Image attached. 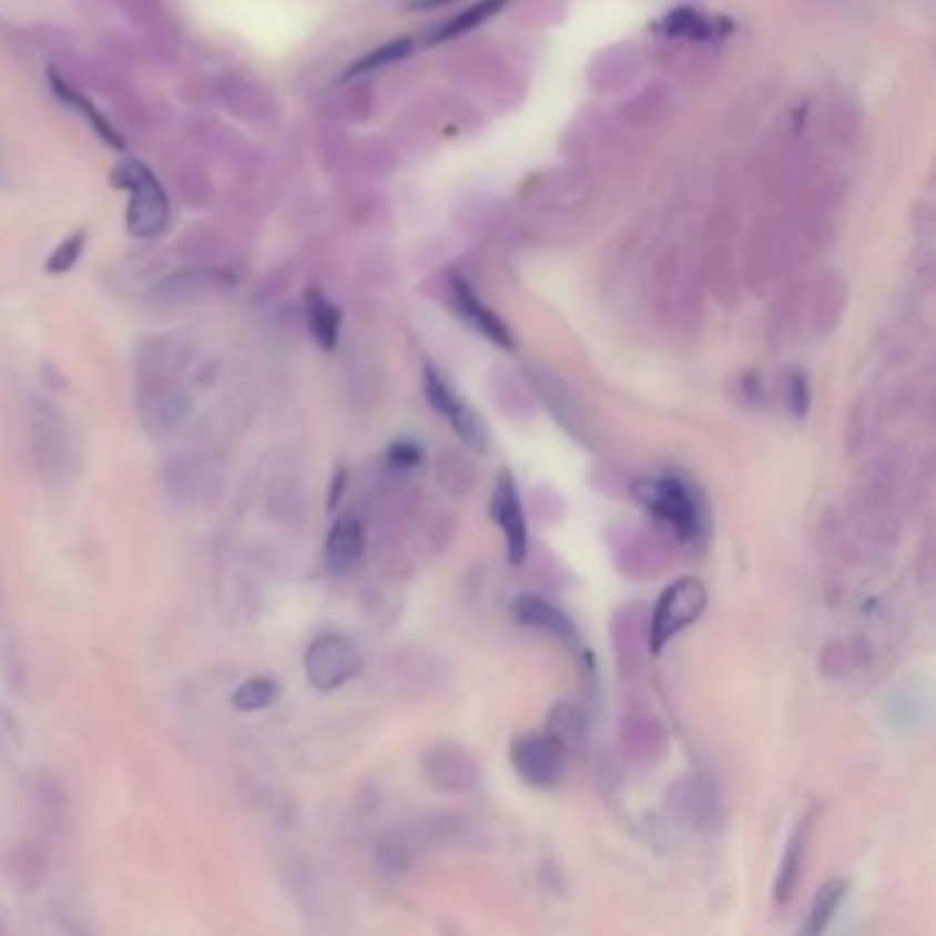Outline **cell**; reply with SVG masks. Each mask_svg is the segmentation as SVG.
<instances>
[{
  "mask_svg": "<svg viewBox=\"0 0 936 936\" xmlns=\"http://www.w3.org/2000/svg\"><path fill=\"white\" fill-rule=\"evenodd\" d=\"M634 500L645 508L654 519H660L664 528L681 541V545H695L709 536V508L698 489L686 478L673 476H649L638 478L632 484Z\"/></svg>",
  "mask_w": 936,
  "mask_h": 936,
  "instance_id": "obj_1",
  "label": "cell"
},
{
  "mask_svg": "<svg viewBox=\"0 0 936 936\" xmlns=\"http://www.w3.org/2000/svg\"><path fill=\"white\" fill-rule=\"evenodd\" d=\"M706 610V588L695 577H681L668 586L657 599L649 615V654H662L670 640L679 638L686 627L698 621Z\"/></svg>",
  "mask_w": 936,
  "mask_h": 936,
  "instance_id": "obj_2",
  "label": "cell"
},
{
  "mask_svg": "<svg viewBox=\"0 0 936 936\" xmlns=\"http://www.w3.org/2000/svg\"><path fill=\"white\" fill-rule=\"evenodd\" d=\"M113 182L115 187L130 190V210H126L130 234L138 240L157 236L167 225V199L154 173L138 160H130L115 171Z\"/></svg>",
  "mask_w": 936,
  "mask_h": 936,
  "instance_id": "obj_3",
  "label": "cell"
},
{
  "mask_svg": "<svg viewBox=\"0 0 936 936\" xmlns=\"http://www.w3.org/2000/svg\"><path fill=\"white\" fill-rule=\"evenodd\" d=\"M566 750L569 747L545 728V731L517 733L508 744V761L517 777L530 789L550 791L563 780Z\"/></svg>",
  "mask_w": 936,
  "mask_h": 936,
  "instance_id": "obj_4",
  "label": "cell"
},
{
  "mask_svg": "<svg viewBox=\"0 0 936 936\" xmlns=\"http://www.w3.org/2000/svg\"><path fill=\"white\" fill-rule=\"evenodd\" d=\"M363 668V654L344 634H322L305 651V675L319 692H335L349 684Z\"/></svg>",
  "mask_w": 936,
  "mask_h": 936,
  "instance_id": "obj_5",
  "label": "cell"
},
{
  "mask_svg": "<svg viewBox=\"0 0 936 936\" xmlns=\"http://www.w3.org/2000/svg\"><path fill=\"white\" fill-rule=\"evenodd\" d=\"M33 465L44 487L58 489L72 472V448H69L67 424L50 407H42L31 420Z\"/></svg>",
  "mask_w": 936,
  "mask_h": 936,
  "instance_id": "obj_6",
  "label": "cell"
},
{
  "mask_svg": "<svg viewBox=\"0 0 936 936\" xmlns=\"http://www.w3.org/2000/svg\"><path fill=\"white\" fill-rule=\"evenodd\" d=\"M492 522L502 530L506 539V558L511 566H522L528 558V517H525L522 497H519L517 481L508 470L497 472L492 500H489Z\"/></svg>",
  "mask_w": 936,
  "mask_h": 936,
  "instance_id": "obj_7",
  "label": "cell"
},
{
  "mask_svg": "<svg viewBox=\"0 0 936 936\" xmlns=\"http://www.w3.org/2000/svg\"><path fill=\"white\" fill-rule=\"evenodd\" d=\"M193 404L173 385H152L138 398V424L149 437H167L187 424Z\"/></svg>",
  "mask_w": 936,
  "mask_h": 936,
  "instance_id": "obj_8",
  "label": "cell"
},
{
  "mask_svg": "<svg viewBox=\"0 0 936 936\" xmlns=\"http://www.w3.org/2000/svg\"><path fill=\"white\" fill-rule=\"evenodd\" d=\"M424 774L435 789L459 794V791H470L472 785H478L481 766H478L476 755L461 744L440 742L424 753Z\"/></svg>",
  "mask_w": 936,
  "mask_h": 936,
  "instance_id": "obj_9",
  "label": "cell"
},
{
  "mask_svg": "<svg viewBox=\"0 0 936 936\" xmlns=\"http://www.w3.org/2000/svg\"><path fill=\"white\" fill-rule=\"evenodd\" d=\"M511 615H513V621L522 623V627L550 634V638L558 640V643H563L566 649H571L574 654H582V651H586L582 649V638H580L577 623L571 621L560 607L547 602V599L536 597V593H522V597L513 599Z\"/></svg>",
  "mask_w": 936,
  "mask_h": 936,
  "instance_id": "obj_10",
  "label": "cell"
},
{
  "mask_svg": "<svg viewBox=\"0 0 936 936\" xmlns=\"http://www.w3.org/2000/svg\"><path fill=\"white\" fill-rule=\"evenodd\" d=\"M450 303H454L456 314H459L472 330H478L484 338L502 346V349H513V333L508 330L506 322H502L492 308H487V305L481 303V297L472 292L470 283H465L461 277H454V281H450Z\"/></svg>",
  "mask_w": 936,
  "mask_h": 936,
  "instance_id": "obj_11",
  "label": "cell"
},
{
  "mask_svg": "<svg viewBox=\"0 0 936 936\" xmlns=\"http://www.w3.org/2000/svg\"><path fill=\"white\" fill-rule=\"evenodd\" d=\"M811 830H813V811L800 818V824H796L794 832H791L789 843H785L783 857H780L777 876H774V904L777 906L789 904L791 895H794L796 882H800L802 868H805L807 837H811Z\"/></svg>",
  "mask_w": 936,
  "mask_h": 936,
  "instance_id": "obj_12",
  "label": "cell"
},
{
  "mask_svg": "<svg viewBox=\"0 0 936 936\" xmlns=\"http://www.w3.org/2000/svg\"><path fill=\"white\" fill-rule=\"evenodd\" d=\"M363 550H366V528H363L360 519L355 513H344L340 519H335L325 545V560L330 571L335 574L349 571L360 560Z\"/></svg>",
  "mask_w": 936,
  "mask_h": 936,
  "instance_id": "obj_13",
  "label": "cell"
},
{
  "mask_svg": "<svg viewBox=\"0 0 936 936\" xmlns=\"http://www.w3.org/2000/svg\"><path fill=\"white\" fill-rule=\"evenodd\" d=\"M305 316H308V330L314 335L316 344L322 349L333 352L338 346L340 335V311L322 294V288H308V294H305Z\"/></svg>",
  "mask_w": 936,
  "mask_h": 936,
  "instance_id": "obj_14",
  "label": "cell"
},
{
  "mask_svg": "<svg viewBox=\"0 0 936 936\" xmlns=\"http://www.w3.org/2000/svg\"><path fill=\"white\" fill-rule=\"evenodd\" d=\"M44 874H48V857H44L39 843L26 841L9 854V876L22 893H33V889L42 887Z\"/></svg>",
  "mask_w": 936,
  "mask_h": 936,
  "instance_id": "obj_15",
  "label": "cell"
},
{
  "mask_svg": "<svg viewBox=\"0 0 936 936\" xmlns=\"http://www.w3.org/2000/svg\"><path fill=\"white\" fill-rule=\"evenodd\" d=\"M846 895H848L846 879L826 882L824 887L816 893V901H813V906H811V915H807V920L802 923V934H807V936L824 934L826 928H830L832 917H835L837 909H841Z\"/></svg>",
  "mask_w": 936,
  "mask_h": 936,
  "instance_id": "obj_16",
  "label": "cell"
},
{
  "mask_svg": "<svg viewBox=\"0 0 936 936\" xmlns=\"http://www.w3.org/2000/svg\"><path fill=\"white\" fill-rule=\"evenodd\" d=\"M50 80H53V89H55V94H58V96H61V100H63V102H67V105H72V108H74V111H80V113H83V119H85V121H89V124H91V126H94V130H96V132H100V135H102V141H105V143H111V146H115V149H124V141H121V138H119V132H115V130H113V126H111V124H108V121H105V119H102V113H100V111H96V108H94V105H91V102H89V100H85V96H83V94H80V91H78V89H72V85H69V83H63V80H61V78H58V74H55V72H53V74H50Z\"/></svg>",
  "mask_w": 936,
  "mask_h": 936,
  "instance_id": "obj_17",
  "label": "cell"
},
{
  "mask_svg": "<svg viewBox=\"0 0 936 936\" xmlns=\"http://www.w3.org/2000/svg\"><path fill=\"white\" fill-rule=\"evenodd\" d=\"M448 424L454 426L456 437H459L467 448L478 450V454L489 448V440H492V437H489V424L484 420V415L478 413V409H472L467 401L450 415Z\"/></svg>",
  "mask_w": 936,
  "mask_h": 936,
  "instance_id": "obj_18",
  "label": "cell"
},
{
  "mask_svg": "<svg viewBox=\"0 0 936 936\" xmlns=\"http://www.w3.org/2000/svg\"><path fill=\"white\" fill-rule=\"evenodd\" d=\"M277 698H281V686L273 679H251L242 686H236L231 703L240 712H262V709H269L273 703H277Z\"/></svg>",
  "mask_w": 936,
  "mask_h": 936,
  "instance_id": "obj_19",
  "label": "cell"
},
{
  "mask_svg": "<svg viewBox=\"0 0 936 936\" xmlns=\"http://www.w3.org/2000/svg\"><path fill=\"white\" fill-rule=\"evenodd\" d=\"M508 0H478V3H472L470 9L461 11L459 17H454V20L445 22V28L435 37V42H442V39H454V37H461V33L472 31V28L484 26V22L489 20V17H495L497 11L506 6Z\"/></svg>",
  "mask_w": 936,
  "mask_h": 936,
  "instance_id": "obj_20",
  "label": "cell"
},
{
  "mask_svg": "<svg viewBox=\"0 0 936 936\" xmlns=\"http://www.w3.org/2000/svg\"><path fill=\"white\" fill-rule=\"evenodd\" d=\"M424 393H426V401H429V407L435 409V413H440L445 420L450 418V415L456 413V409L465 404V398L459 396V393L450 387L448 379L442 377L437 368H426V377H424Z\"/></svg>",
  "mask_w": 936,
  "mask_h": 936,
  "instance_id": "obj_21",
  "label": "cell"
},
{
  "mask_svg": "<svg viewBox=\"0 0 936 936\" xmlns=\"http://www.w3.org/2000/svg\"><path fill=\"white\" fill-rule=\"evenodd\" d=\"M409 50H413V42H407V39H398V42H390V44H383V48L374 50L372 55L360 58L357 63H352V69L346 72V78H355V74H366V72H374V69H383L387 63H396L401 61L404 55H409Z\"/></svg>",
  "mask_w": 936,
  "mask_h": 936,
  "instance_id": "obj_22",
  "label": "cell"
},
{
  "mask_svg": "<svg viewBox=\"0 0 936 936\" xmlns=\"http://www.w3.org/2000/svg\"><path fill=\"white\" fill-rule=\"evenodd\" d=\"M547 731L555 733V736L560 739V742L569 747V744H574L577 739H580L582 733V714L577 712L571 703H560L558 709H555L552 716H550V725H547Z\"/></svg>",
  "mask_w": 936,
  "mask_h": 936,
  "instance_id": "obj_23",
  "label": "cell"
},
{
  "mask_svg": "<svg viewBox=\"0 0 936 936\" xmlns=\"http://www.w3.org/2000/svg\"><path fill=\"white\" fill-rule=\"evenodd\" d=\"M83 242H85L83 231L67 236V240L58 245V251L53 253V256H50V262H48L50 273H67V269H72L74 262H78L80 251H83Z\"/></svg>",
  "mask_w": 936,
  "mask_h": 936,
  "instance_id": "obj_24",
  "label": "cell"
},
{
  "mask_svg": "<svg viewBox=\"0 0 936 936\" xmlns=\"http://www.w3.org/2000/svg\"><path fill=\"white\" fill-rule=\"evenodd\" d=\"M785 401L794 418H805L807 407H811V385H807L805 374H791L789 387H785Z\"/></svg>",
  "mask_w": 936,
  "mask_h": 936,
  "instance_id": "obj_25",
  "label": "cell"
},
{
  "mask_svg": "<svg viewBox=\"0 0 936 936\" xmlns=\"http://www.w3.org/2000/svg\"><path fill=\"white\" fill-rule=\"evenodd\" d=\"M387 456H390V461L396 467H415L420 461V448L413 442H396L390 450H387Z\"/></svg>",
  "mask_w": 936,
  "mask_h": 936,
  "instance_id": "obj_26",
  "label": "cell"
},
{
  "mask_svg": "<svg viewBox=\"0 0 936 936\" xmlns=\"http://www.w3.org/2000/svg\"><path fill=\"white\" fill-rule=\"evenodd\" d=\"M407 3H409V9L424 11V9H435V6H445V3H450V0H407Z\"/></svg>",
  "mask_w": 936,
  "mask_h": 936,
  "instance_id": "obj_27",
  "label": "cell"
}]
</instances>
